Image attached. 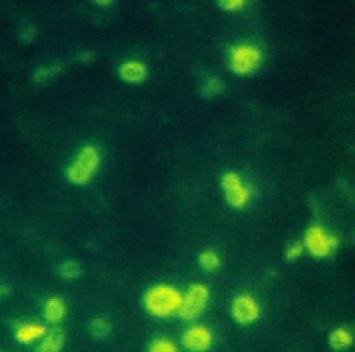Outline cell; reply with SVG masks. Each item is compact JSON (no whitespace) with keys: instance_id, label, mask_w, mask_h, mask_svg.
Segmentation results:
<instances>
[{"instance_id":"obj_1","label":"cell","mask_w":355,"mask_h":352,"mask_svg":"<svg viewBox=\"0 0 355 352\" xmlns=\"http://www.w3.org/2000/svg\"><path fill=\"white\" fill-rule=\"evenodd\" d=\"M181 301V293L175 287L159 284L146 292L144 307L153 317L168 318L178 314Z\"/></svg>"},{"instance_id":"obj_2","label":"cell","mask_w":355,"mask_h":352,"mask_svg":"<svg viewBox=\"0 0 355 352\" xmlns=\"http://www.w3.org/2000/svg\"><path fill=\"white\" fill-rule=\"evenodd\" d=\"M101 164V155L97 148L87 146L83 148L74 158L68 170L67 177L76 185H85L93 179Z\"/></svg>"},{"instance_id":"obj_3","label":"cell","mask_w":355,"mask_h":352,"mask_svg":"<svg viewBox=\"0 0 355 352\" xmlns=\"http://www.w3.org/2000/svg\"><path fill=\"white\" fill-rule=\"evenodd\" d=\"M210 291L204 284H193L182 297L178 315L185 322H192L200 317L208 307Z\"/></svg>"},{"instance_id":"obj_4","label":"cell","mask_w":355,"mask_h":352,"mask_svg":"<svg viewBox=\"0 0 355 352\" xmlns=\"http://www.w3.org/2000/svg\"><path fill=\"white\" fill-rule=\"evenodd\" d=\"M262 62V52L256 46L241 44L232 48L229 54L230 68L239 76L252 74Z\"/></svg>"},{"instance_id":"obj_5","label":"cell","mask_w":355,"mask_h":352,"mask_svg":"<svg viewBox=\"0 0 355 352\" xmlns=\"http://www.w3.org/2000/svg\"><path fill=\"white\" fill-rule=\"evenodd\" d=\"M221 188L225 200L231 207L242 209L250 201V189L235 172H227L221 178Z\"/></svg>"},{"instance_id":"obj_6","label":"cell","mask_w":355,"mask_h":352,"mask_svg":"<svg viewBox=\"0 0 355 352\" xmlns=\"http://www.w3.org/2000/svg\"><path fill=\"white\" fill-rule=\"evenodd\" d=\"M231 315L237 324L250 326L260 317V306L252 295L242 293L232 301Z\"/></svg>"},{"instance_id":"obj_7","label":"cell","mask_w":355,"mask_h":352,"mask_svg":"<svg viewBox=\"0 0 355 352\" xmlns=\"http://www.w3.org/2000/svg\"><path fill=\"white\" fill-rule=\"evenodd\" d=\"M337 240L333 235L319 226L309 229L306 235V247L315 257L324 258L335 251Z\"/></svg>"},{"instance_id":"obj_8","label":"cell","mask_w":355,"mask_h":352,"mask_svg":"<svg viewBox=\"0 0 355 352\" xmlns=\"http://www.w3.org/2000/svg\"><path fill=\"white\" fill-rule=\"evenodd\" d=\"M212 332L205 326H189L182 335V344L190 352H207L212 347Z\"/></svg>"},{"instance_id":"obj_9","label":"cell","mask_w":355,"mask_h":352,"mask_svg":"<svg viewBox=\"0 0 355 352\" xmlns=\"http://www.w3.org/2000/svg\"><path fill=\"white\" fill-rule=\"evenodd\" d=\"M119 76L125 82L137 85L146 80L148 76V69L139 60H127L119 68Z\"/></svg>"},{"instance_id":"obj_10","label":"cell","mask_w":355,"mask_h":352,"mask_svg":"<svg viewBox=\"0 0 355 352\" xmlns=\"http://www.w3.org/2000/svg\"><path fill=\"white\" fill-rule=\"evenodd\" d=\"M66 336L58 328L47 331L45 336L40 341L37 352H62L64 349Z\"/></svg>"},{"instance_id":"obj_11","label":"cell","mask_w":355,"mask_h":352,"mask_svg":"<svg viewBox=\"0 0 355 352\" xmlns=\"http://www.w3.org/2000/svg\"><path fill=\"white\" fill-rule=\"evenodd\" d=\"M44 315L48 322L53 324H60L67 315V307L64 301L58 297L48 299L44 308Z\"/></svg>"},{"instance_id":"obj_12","label":"cell","mask_w":355,"mask_h":352,"mask_svg":"<svg viewBox=\"0 0 355 352\" xmlns=\"http://www.w3.org/2000/svg\"><path fill=\"white\" fill-rule=\"evenodd\" d=\"M46 333H47L46 328L44 326H40V324H22L16 331V338L20 342L24 343V344H28V343L41 340L45 336Z\"/></svg>"},{"instance_id":"obj_13","label":"cell","mask_w":355,"mask_h":352,"mask_svg":"<svg viewBox=\"0 0 355 352\" xmlns=\"http://www.w3.org/2000/svg\"><path fill=\"white\" fill-rule=\"evenodd\" d=\"M198 265L205 272H213L218 270L221 265L220 256L213 251V249H206L202 251L198 256Z\"/></svg>"},{"instance_id":"obj_14","label":"cell","mask_w":355,"mask_h":352,"mask_svg":"<svg viewBox=\"0 0 355 352\" xmlns=\"http://www.w3.org/2000/svg\"><path fill=\"white\" fill-rule=\"evenodd\" d=\"M89 334L98 340L107 338L112 333V326L104 318H96L89 324Z\"/></svg>"},{"instance_id":"obj_15","label":"cell","mask_w":355,"mask_h":352,"mask_svg":"<svg viewBox=\"0 0 355 352\" xmlns=\"http://www.w3.org/2000/svg\"><path fill=\"white\" fill-rule=\"evenodd\" d=\"M148 352H179V351L174 341L166 337H158L150 342Z\"/></svg>"},{"instance_id":"obj_16","label":"cell","mask_w":355,"mask_h":352,"mask_svg":"<svg viewBox=\"0 0 355 352\" xmlns=\"http://www.w3.org/2000/svg\"><path fill=\"white\" fill-rule=\"evenodd\" d=\"M352 341V335L348 331L343 330V328L335 331L331 336V346L338 351H343L349 347Z\"/></svg>"},{"instance_id":"obj_17","label":"cell","mask_w":355,"mask_h":352,"mask_svg":"<svg viewBox=\"0 0 355 352\" xmlns=\"http://www.w3.org/2000/svg\"><path fill=\"white\" fill-rule=\"evenodd\" d=\"M60 276L67 280H74L81 274V268L78 263L74 261H67L60 267Z\"/></svg>"},{"instance_id":"obj_18","label":"cell","mask_w":355,"mask_h":352,"mask_svg":"<svg viewBox=\"0 0 355 352\" xmlns=\"http://www.w3.org/2000/svg\"><path fill=\"white\" fill-rule=\"evenodd\" d=\"M220 87V82H219L218 80H216V79H210V80L205 83L204 87H202V91H204L205 95L214 96L218 93Z\"/></svg>"},{"instance_id":"obj_19","label":"cell","mask_w":355,"mask_h":352,"mask_svg":"<svg viewBox=\"0 0 355 352\" xmlns=\"http://www.w3.org/2000/svg\"><path fill=\"white\" fill-rule=\"evenodd\" d=\"M245 6V2L241 0H229V1H221L220 6L227 12H237L242 10Z\"/></svg>"},{"instance_id":"obj_20","label":"cell","mask_w":355,"mask_h":352,"mask_svg":"<svg viewBox=\"0 0 355 352\" xmlns=\"http://www.w3.org/2000/svg\"><path fill=\"white\" fill-rule=\"evenodd\" d=\"M302 251H304V247H302V245H300V243H292L288 247L286 256H287L288 259L294 260L302 255Z\"/></svg>"}]
</instances>
